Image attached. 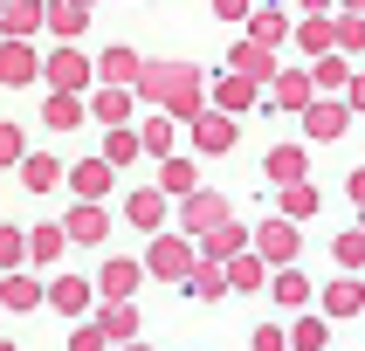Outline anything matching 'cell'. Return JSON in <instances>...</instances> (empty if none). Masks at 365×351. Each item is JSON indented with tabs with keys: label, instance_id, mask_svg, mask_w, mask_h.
<instances>
[{
	"label": "cell",
	"instance_id": "obj_6",
	"mask_svg": "<svg viewBox=\"0 0 365 351\" xmlns=\"http://www.w3.org/2000/svg\"><path fill=\"white\" fill-rule=\"evenodd\" d=\"M297 248H304V221H289V214H269V221L255 227V255H262L269 268L297 262Z\"/></svg>",
	"mask_w": 365,
	"mask_h": 351
},
{
	"label": "cell",
	"instance_id": "obj_54",
	"mask_svg": "<svg viewBox=\"0 0 365 351\" xmlns=\"http://www.w3.org/2000/svg\"><path fill=\"white\" fill-rule=\"evenodd\" d=\"M0 317H7V310H0Z\"/></svg>",
	"mask_w": 365,
	"mask_h": 351
},
{
	"label": "cell",
	"instance_id": "obj_40",
	"mask_svg": "<svg viewBox=\"0 0 365 351\" xmlns=\"http://www.w3.org/2000/svg\"><path fill=\"white\" fill-rule=\"evenodd\" d=\"M289 345H297V351H324V345H331V317H297Z\"/></svg>",
	"mask_w": 365,
	"mask_h": 351
},
{
	"label": "cell",
	"instance_id": "obj_34",
	"mask_svg": "<svg viewBox=\"0 0 365 351\" xmlns=\"http://www.w3.org/2000/svg\"><path fill=\"white\" fill-rule=\"evenodd\" d=\"M159 186H165V200H180V193H193V186H200V165L165 152V159H159Z\"/></svg>",
	"mask_w": 365,
	"mask_h": 351
},
{
	"label": "cell",
	"instance_id": "obj_4",
	"mask_svg": "<svg viewBox=\"0 0 365 351\" xmlns=\"http://www.w3.org/2000/svg\"><path fill=\"white\" fill-rule=\"evenodd\" d=\"M41 83L48 90H90L97 83V62L83 56V48H69V41L62 48H41Z\"/></svg>",
	"mask_w": 365,
	"mask_h": 351
},
{
	"label": "cell",
	"instance_id": "obj_2",
	"mask_svg": "<svg viewBox=\"0 0 365 351\" xmlns=\"http://www.w3.org/2000/svg\"><path fill=\"white\" fill-rule=\"evenodd\" d=\"M193 262H200V248H193V234H186V227H180V234H165V227H159V234H152V248H145V276H159V283H173V289L193 276Z\"/></svg>",
	"mask_w": 365,
	"mask_h": 351
},
{
	"label": "cell",
	"instance_id": "obj_11",
	"mask_svg": "<svg viewBox=\"0 0 365 351\" xmlns=\"http://www.w3.org/2000/svg\"><path fill=\"white\" fill-rule=\"evenodd\" d=\"M110 186H118V165L103 159V152L69 165V193H76V200H110Z\"/></svg>",
	"mask_w": 365,
	"mask_h": 351
},
{
	"label": "cell",
	"instance_id": "obj_23",
	"mask_svg": "<svg viewBox=\"0 0 365 351\" xmlns=\"http://www.w3.org/2000/svg\"><path fill=\"white\" fill-rule=\"evenodd\" d=\"M248 41H262V48H283V41H289V14L276 7V0L248 7Z\"/></svg>",
	"mask_w": 365,
	"mask_h": 351
},
{
	"label": "cell",
	"instance_id": "obj_41",
	"mask_svg": "<svg viewBox=\"0 0 365 351\" xmlns=\"http://www.w3.org/2000/svg\"><path fill=\"white\" fill-rule=\"evenodd\" d=\"M331 255H338V268H365V221L345 227V234L331 241Z\"/></svg>",
	"mask_w": 365,
	"mask_h": 351
},
{
	"label": "cell",
	"instance_id": "obj_37",
	"mask_svg": "<svg viewBox=\"0 0 365 351\" xmlns=\"http://www.w3.org/2000/svg\"><path fill=\"white\" fill-rule=\"evenodd\" d=\"M138 152H145V138H138V131H131V124H110V138H103V159L124 172V165L138 159Z\"/></svg>",
	"mask_w": 365,
	"mask_h": 351
},
{
	"label": "cell",
	"instance_id": "obj_1",
	"mask_svg": "<svg viewBox=\"0 0 365 351\" xmlns=\"http://www.w3.org/2000/svg\"><path fill=\"white\" fill-rule=\"evenodd\" d=\"M131 90H138V103H152V110H173L180 124L207 110V76L193 69V62H145Z\"/></svg>",
	"mask_w": 365,
	"mask_h": 351
},
{
	"label": "cell",
	"instance_id": "obj_14",
	"mask_svg": "<svg viewBox=\"0 0 365 351\" xmlns=\"http://www.w3.org/2000/svg\"><path fill=\"white\" fill-rule=\"evenodd\" d=\"M310 97H317L310 69H276V76H269V103H262V110H304Z\"/></svg>",
	"mask_w": 365,
	"mask_h": 351
},
{
	"label": "cell",
	"instance_id": "obj_27",
	"mask_svg": "<svg viewBox=\"0 0 365 351\" xmlns=\"http://www.w3.org/2000/svg\"><path fill=\"white\" fill-rule=\"evenodd\" d=\"M83 28H90V0H48V28H41V35L76 41Z\"/></svg>",
	"mask_w": 365,
	"mask_h": 351
},
{
	"label": "cell",
	"instance_id": "obj_43",
	"mask_svg": "<svg viewBox=\"0 0 365 351\" xmlns=\"http://www.w3.org/2000/svg\"><path fill=\"white\" fill-rule=\"evenodd\" d=\"M28 262V227H0V268Z\"/></svg>",
	"mask_w": 365,
	"mask_h": 351
},
{
	"label": "cell",
	"instance_id": "obj_42",
	"mask_svg": "<svg viewBox=\"0 0 365 351\" xmlns=\"http://www.w3.org/2000/svg\"><path fill=\"white\" fill-rule=\"evenodd\" d=\"M338 48H345V56H359V48H365V14L338 7Z\"/></svg>",
	"mask_w": 365,
	"mask_h": 351
},
{
	"label": "cell",
	"instance_id": "obj_5",
	"mask_svg": "<svg viewBox=\"0 0 365 351\" xmlns=\"http://www.w3.org/2000/svg\"><path fill=\"white\" fill-rule=\"evenodd\" d=\"M297 117H304V138H310V145H338V138L351 131V103H338V97H324V90H317Z\"/></svg>",
	"mask_w": 365,
	"mask_h": 351
},
{
	"label": "cell",
	"instance_id": "obj_49",
	"mask_svg": "<svg viewBox=\"0 0 365 351\" xmlns=\"http://www.w3.org/2000/svg\"><path fill=\"white\" fill-rule=\"evenodd\" d=\"M297 7H304V14H331V0H297Z\"/></svg>",
	"mask_w": 365,
	"mask_h": 351
},
{
	"label": "cell",
	"instance_id": "obj_9",
	"mask_svg": "<svg viewBox=\"0 0 365 351\" xmlns=\"http://www.w3.org/2000/svg\"><path fill=\"white\" fill-rule=\"evenodd\" d=\"M62 227H69L76 248H103V241H110V214H103V200H76L69 214H62Z\"/></svg>",
	"mask_w": 365,
	"mask_h": 351
},
{
	"label": "cell",
	"instance_id": "obj_10",
	"mask_svg": "<svg viewBox=\"0 0 365 351\" xmlns=\"http://www.w3.org/2000/svg\"><path fill=\"white\" fill-rule=\"evenodd\" d=\"M207 103H221V110H262V83L242 76V69H227V76H214V90H207Z\"/></svg>",
	"mask_w": 365,
	"mask_h": 351
},
{
	"label": "cell",
	"instance_id": "obj_16",
	"mask_svg": "<svg viewBox=\"0 0 365 351\" xmlns=\"http://www.w3.org/2000/svg\"><path fill=\"white\" fill-rule=\"evenodd\" d=\"M165 214H173V206H165V186H138V193H124V221L138 227V234H159Z\"/></svg>",
	"mask_w": 365,
	"mask_h": 351
},
{
	"label": "cell",
	"instance_id": "obj_20",
	"mask_svg": "<svg viewBox=\"0 0 365 351\" xmlns=\"http://www.w3.org/2000/svg\"><path fill=\"white\" fill-rule=\"evenodd\" d=\"M248 241H255V227H242L235 214H227V221H214V227L200 234V255H214V262H227V255H242Z\"/></svg>",
	"mask_w": 365,
	"mask_h": 351
},
{
	"label": "cell",
	"instance_id": "obj_30",
	"mask_svg": "<svg viewBox=\"0 0 365 351\" xmlns=\"http://www.w3.org/2000/svg\"><path fill=\"white\" fill-rule=\"evenodd\" d=\"M262 172H269V186H289V179H310V152L304 145H276L262 159Z\"/></svg>",
	"mask_w": 365,
	"mask_h": 351
},
{
	"label": "cell",
	"instance_id": "obj_17",
	"mask_svg": "<svg viewBox=\"0 0 365 351\" xmlns=\"http://www.w3.org/2000/svg\"><path fill=\"white\" fill-rule=\"evenodd\" d=\"M83 117H90V97H83V90H48V97H41V124H48V131H76Z\"/></svg>",
	"mask_w": 365,
	"mask_h": 351
},
{
	"label": "cell",
	"instance_id": "obj_32",
	"mask_svg": "<svg viewBox=\"0 0 365 351\" xmlns=\"http://www.w3.org/2000/svg\"><path fill=\"white\" fill-rule=\"evenodd\" d=\"M138 69H145V56H138V48H124V41L97 56V83H138Z\"/></svg>",
	"mask_w": 365,
	"mask_h": 351
},
{
	"label": "cell",
	"instance_id": "obj_39",
	"mask_svg": "<svg viewBox=\"0 0 365 351\" xmlns=\"http://www.w3.org/2000/svg\"><path fill=\"white\" fill-rule=\"evenodd\" d=\"M21 159H28V131L14 117H0V172H14Z\"/></svg>",
	"mask_w": 365,
	"mask_h": 351
},
{
	"label": "cell",
	"instance_id": "obj_46",
	"mask_svg": "<svg viewBox=\"0 0 365 351\" xmlns=\"http://www.w3.org/2000/svg\"><path fill=\"white\" fill-rule=\"evenodd\" d=\"M248 7H255V0H214V14H221V21H248Z\"/></svg>",
	"mask_w": 365,
	"mask_h": 351
},
{
	"label": "cell",
	"instance_id": "obj_36",
	"mask_svg": "<svg viewBox=\"0 0 365 351\" xmlns=\"http://www.w3.org/2000/svg\"><path fill=\"white\" fill-rule=\"evenodd\" d=\"M235 69H242V76H255V83H269V76H276V48L242 41V48H235Z\"/></svg>",
	"mask_w": 365,
	"mask_h": 351
},
{
	"label": "cell",
	"instance_id": "obj_8",
	"mask_svg": "<svg viewBox=\"0 0 365 351\" xmlns=\"http://www.w3.org/2000/svg\"><path fill=\"white\" fill-rule=\"evenodd\" d=\"M0 83H7V90L41 83V48L28 35H0Z\"/></svg>",
	"mask_w": 365,
	"mask_h": 351
},
{
	"label": "cell",
	"instance_id": "obj_35",
	"mask_svg": "<svg viewBox=\"0 0 365 351\" xmlns=\"http://www.w3.org/2000/svg\"><path fill=\"white\" fill-rule=\"evenodd\" d=\"M173 110H152V117L138 124V138H145V152H152V159H165V152H173V138H180V131H173Z\"/></svg>",
	"mask_w": 365,
	"mask_h": 351
},
{
	"label": "cell",
	"instance_id": "obj_7",
	"mask_svg": "<svg viewBox=\"0 0 365 351\" xmlns=\"http://www.w3.org/2000/svg\"><path fill=\"white\" fill-rule=\"evenodd\" d=\"M0 310H14V317H28V310H48V283L35 276V262L0 268Z\"/></svg>",
	"mask_w": 365,
	"mask_h": 351
},
{
	"label": "cell",
	"instance_id": "obj_44",
	"mask_svg": "<svg viewBox=\"0 0 365 351\" xmlns=\"http://www.w3.org/2000/svg\"><path fill=\"white\" fill-rule=\"evenodd\" d=\"M97 345H110V337H103V324H97V317H90V324H76V330H69V351H97Z\"/></svg>",
	"mask_w": 365,
	"mask_h": 351
},
{
	"label": "cell",
	"instance_id": "obj_3",
	"mask_svg": "<svg viewBox=\"0 0 365 351\" xmlns=\"http://www.w3.org/2000/svg\"><path fill=\"white\" fill-rule=\"evenodd\" d=\"M186 131H193V152H200V159H221V152H235V138H242V117L221 110V103H207L200 117H186Z\"/></svg>",
	"mask_w": 365,
	"mask_h": 351
},
{
	"label": "cell",
	"instance_id": "obj_21",
	"mask_svg": "<svg viewBox=\"0 0 365 351\" xmlns=\"http://www.w3.org/2000/svg\"><path fill=\"white\" fill-rule=\"evenodd\" d=\"M138 283H145V262H131V255H110L97 268V296H138Z\"/></svg>",
	"mask_w": 365,
	"mask_h": 351
},
{
	"label": "cell",
	"instance_id": "obj_26",
	"mask_svg": "<svg viewBox=\"0 0 365 351\" xmlns=\"http://www.w3.org/2000/svg\"><path fill=\"white\" fill-rule=\"evenodd\" d=\"M186 296H200V303H221L227 296V262H214V255H200V262H193V276H186Z\"/></svg>",
	"mask_w": 365,
	"mask_h": 351
},
{
	"label": "cell",
	"instance_id": "obj_18",
	"mask_svg": "<svg viewBox=\"0 0 365 351\" xmlns=\"http://www.w3.org/2000/svg\"><path fill=\"white\" fill-rule=\"evenodd\" d=\"M97 324H103V337H110V345H131V337H138V303H131V296H103V310H97Z\"/></svg>",
	"mask_w": 365,
	"mask_h": 351
},
{
	"label": "cell",
	"instance_id": "obj_47",
	"mask_svg": "<svg viewBox=\"0 0 365 351\" xmlns=\"http://www.w3.org/2000/svg\"><path fill=\"white\" fill-rule=\"evenodd\" d=\"M345 103H351V117H365V76H351V83H345Z\"/></svg>",
	"mask_w": 365,
	"mask_h": 351
},
{
	"label": "cell",
	"instance_id": "obj_13",
	"mask_svg": "<svg viewBox=\"0 0 365 351\" xmlns=\"http://www.w3.org/2000/svg\"><path fill=\"white\" fill-rule=\"evenodd\" d=\"M227 214H235V206H227L221 193H207V186L180 193V227H186V234H207V227H214V221H227Z\"/></svg>",
	"mask_w": 365,
	"mask_h": 351
},
{
	"label": "cell",
	"instance_id": "obj_33",
	"mask_svg": "<svg viewBox=\"0 0 365 351\" xmlns=\"http://www.w3.org/2000/svg\"><path fill=\"white\" fill-rule=\"evenodd\" d=\"M310 83H317L324 97H345V83H351L345 56H338V48H324V56H310Z\"/></svg>",
	"mask_w": 365,
	"mask_h": 351
},
{
	"label": "cell",
	"instance_id": "obj_53",
	"mask_svg": "<svg viewBox=\"0 0 365 351\" xmlns=\"http://www.w3.org/2000/svg\"><path fill=\"white\" fill-rule=\"evenodd\" d=\"M0 7H7V0H0Z\"/></svg>",
	"mask_w": 365,
	"mask_h": 351
},
{
	"label": "cell",
	"instance_id": "obj_52",
	"mask_svg": "<svg viewBox=\"0 0 365 351\" xmlns=\"http://www.w3.org/2000/svg\"><path fill=\"white\" fill-rule=\"evenodd\" d=\"M90 7H97V0H90Z\"/></svg>",
	"mask_w": 365,
	"mask_h": 351
},
{
	"label": "cell",
	"instance_id": "obj_50",
	"mask_svg": "<svg viewBox=\"0 0 365 351\" xmlns=\"http://www.w3.org/2000/svg\"><path fill=\"white\" fill-rule=\"evenodd\" d=\"M338 7H351V14H365V0H338Z\"/></svg>",
	"mask_w": 365,
	"mask_h": 351
},
{
	"label": "cell",
	"instance_id": "obj_19",
	"mask_svg": "<svg viewBox=\"0 0 365 351\" xmlns=\"http://www.w3.org/2000/svg\"><path fill=\"white\" fill-rule=\"evenodd\" d=\"M14 172H21V186H28V193H56V186L69 179V165H62L56 152H28Z\"/></svg>",
	"mask_w": 365,
	"mask_h": 351
},
{
	"label": "cell",
	"instance_id": "obj_51",
	"mask_svg": "<svg viewBox=\"0 0 365 351\" xmlns=\"http://www.w3.org/2000/svg\"><path fill=\"white\" fill-rule=\"evenodd\" d=\"M359 221H365V206H359Z\"/></svg>",
	"mask_w": 365,
	"mask_h": 351
},
{
	"label": "cell",
	"instance_id": "obj_15",
	"mask_svg": "<svg viewBox=\"0 0 365 351\" xmlns=\"http://www.w3.org/2000/svg\"><path fill=\"white\" fill-rule=\"evenodd\" d=\"M131 110H138V90L131 83H97L90 90V117L97 124H131Z\"/></svg>",
	"mask_w": 365,
	"mask_h": 351
},
{
	"label": "cell",
	"instance_id": "obj_22",
	"mask_svg": "<svg viewBox=\"0 0 365 351\" xmlns=\"http://www.w3.org/2000/svg\"><path fill=\"white\" fill-rule=\"evenodd\" d=\"M41 28H48V0H7V7H0V35H28L35 41Z\"/></svg>",
	"mask_w": 365,
	"mask_h": 351
},
{
	"label": "cell",
	"instance_id": "obj_48",
	"mask_svg": "<svg viewBox=\"0 0 365 351\" xmlns=\"http://www.w3.org/2000/svg\"><path fill=\"white\" fill-rule=\"evenodd\" d=\"M345 200H351V206H365V165H359V172L345 179Z\"/></svg>",
	"mask_w": 365,
	"mask_h": 351
},
{
	"label": "cell",
	"instance_id": "obj_28",
	"mask_svg": "<svg viewBox=\"0 0 365 351\" xmlns=\"http://www.w3.org/2000/svg\"><path fill=\"white\" fill-rule=\"evenodd\" d=\"M269 296H276L283 310H304L317 289H310V276H304V268H289V262H283V268H269Z\"/></svg>",
	"mask_w": 365,
	"mask_h": 351
},
{
	"label": "cell",
	"instance_id": "obj_12",
	"mask_svg": "<svg viewBox=\"0 0 365 351\" xmlns=\"http://www.w3.org/2000/svg\"><path fill=\"white\" fill-rule=\"evenodd\" d=\"M90 303H97V283H90V276H69V268H62L56 283H48V310H56V317H69V324H76Z\"/></svg>",
	"mask_w": 365,
	"mask_h": 351
},
{
	"label": "cell",
	"instance_id": "obj_38",
	"mask_svg": "<svg viewBox=\"0 0 365 351\" xmlns=\"http://www.w3.org/2000/svg\"><path fill=\"white\" fill-rule=\"evenodd\" d=\"M276 214H289V221H310V214H317V186H310V179H289Z\"/></svg>",
	"mask_w": 365,
	"mask_h": 351
},
{
	"label": "cell",
	"instance_id": "obj_31",
	"mask_svg": "<svg viewBox=\"0 0 365 351\" xmlns=\"http://www.w3.org/2000/svg\"><path fill=\"white\" fill-rule=\"evenodd\" d=\"M359 310H365V283H359V276L345 268V276H338V283L324 289V317L338 324V317H359Z\"/></svg>",
	"mask_w": 365,
	"mask_h": 351
},
{
	"label": "cell",
	"instance_id": "obj_24",
	"mask_svg": "<svg viewBox=\"0 0 365 351\" xmlns=\"http://www.w3.org/2000/svg\"><path fill=\"white\" fill-rule=\"evenodd\" d=\"M62 248H69V227H62V221L28 227V262H35V268H56V262H62Z\"/></svg>",
	"mask_w": 365,
	"mask_h": 351
},
{
	"label": "cell",
	"instance_id": "obj_45",
	"mask_svg": "<svg viewBox=\"0 0 365 351\" xmlns=\"http://www.w3.org/2000/svg\"><path fill=\"white\" fill-rule=\"evenodd\" d=\"M283 345H289V330H276V324L255 330V351H283Z\"/></svg>",
	"mask_w": 365,
	"mask_h": 351
},
{
	"label": "cell",
	"instance_id": "obj_29",
	"mask_svg": "<svg viewBox=\"0 0 365 351\" xmlns=\"http://www.w3.org/2000/svg\"><path fill=\"white\" fill-rule=\"evenodd\" d=\"M289 41H297L304 56H324V48H338V21L331 14H304L297 28H289Z\"/></svg>",
	"mask_w": 365,
	"mask_h": 351
},
{
	"label": "cell",
	"instance_id": "obj_25",
	"mask_svg": "<svg viewBox=\"0 0 365 351\" xmlns=\"http://www.w3.org/2000/svg\"><path fill=\"white\" fill-rule=\"evenodd\" d=\"M227 289H242V296H255V289H269V262L255 255V241H248L242 255H227Z\"/></svg>",
	"mask_w": 365,
	"mask_h": 351
}]
</instances>
